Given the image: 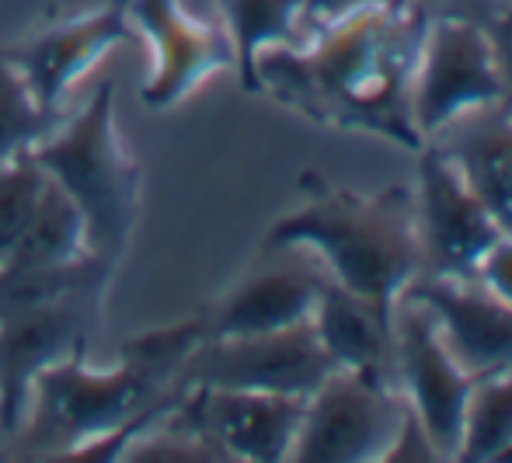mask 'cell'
Returning a JSON list of instances; mask_svg holds the SVG:
<instances>
[{"label": "cell", "instance_id": "21", "mask_svg": "<svg viewBox=\"0 0 512 463\" xmlns=\"http://www.w3.org/2000/svg\"><path fill=\"white\" fill-rule=\"evenodd\" d=\"M46 182H49V175L32 157V150H25V154L0 164V265L7 262L14 244L21 241L25 227L32 223Z\"/></svg>", "mask_w": 512, "mask_h": 463}, {"label": "cell", "instance_id": "2", "mask_svg": "<svg viewBox=\"0 0 512 463\" xmlns=\"http://www.w3.org/2000/svg\"><path fill=\"white\" fill-rule=\"evenodd\" d=\"M206 338V314L129 335L112 370H91L88 352L35 376L18 453L53 460H119L140 432L185 397L182 366Z\"/></svg>", "mask_w": 512, "mask_h": 463}, {"label": "cell", "instance_id": "9", "mask_svg": "<svg viewBox=\"0 0 512 463\" xmlns=\"http://www.w3.org/2000/svg\"><path fill=\"white\" fill-rule=\"evenodd\" d=\"M394 373L439 457L457 460L474 376L446 349L432 310L408 296L394 307Z\"/></svg>", "mask_w": 512, "mask_h": 463}, {"label": "cell", "instance_id": "26", "mask_svg": "<svg viewBox=\"0 0 512 463\" xmlns=\"http://www.w3.org/2000/svg\"><path fill=\"white\" fill-rule=\"evenodd\" d=\"M488 39L495 46V56L502 63V74H506L509 94H512V0H502V11L488 25Z\"/></svg>", "mask_w": 512, "mask_h": 463}, {"label": "cell", "instance_id": "27", "mask_svg": "<svg viewBox=\"0 0 512 463\" xmlns=\"http://www.w3.org/2000/svg\"><path fill=\"white\" fill-rule=\"evenodd\" d=\"M499 463H512V446H509L506 453H502V460H499Z\"/></svg>", "mask_w": 512, "mask_h": 463}, {"label": "cell", "instance_id": "13", "mask_svg": "<svg viewBox=\"0 0 512 463\" xmlns=\"http://www.w3.org/2000/svg\"><path fill=\"white\" fill-rule=\"evenodd\" d=\"M133 39L129 0H108L91 14H77L46 32L32 35L14 46H0V60L11 63L25 77L35 105L60 119V105L67 91L102 60L105 53L126 46Z\"/></svg>", "mask_w": 512, "mask_h": 463}, {"label": "cell", "instance_id": "20", "mask_svg": "<svg viewBox=\"0 0 512 463\" xmlns=\"http://www.w3.org/2000/svg\"><path fill=\"white\" fill-rule=\"evenodd\" d=\"M512 446V370L478 376L464 408L460 463H499Z\"/></svg>", "mask_w": 512, "mask_h": 463}, {"label": "cell", "instance_id": "3", "mask_svg": "<svg viewBox=\"0 0 512 463\" xmlns=\"http://www.w3.org/2000/svg\"><path fill=\"white\" fill-rule=\"evenodd\" d=\"M300 195L304 202L269 227L265 248L300 244L314 251L338 286L394 317L401 293L425 262L415 195L405 185L370 195L349 192L331 185L321 171L300 175Z\"/></svg>", "mask_w": 512, "mask_h": 463}, {"label": "cell", "instance_id": "22", "mask_svg": "<svg viewBox=\"0 0 512 463\" xmlns=\"http://www.w3.org/2000/svg\"><path fill=\"white\" fill-rule=\"evenodd\" d=\"M53 126L56 119H49L35 105L25 77L11 63L0 60V164L32 150L39 140H46V133Z\"/></svg>", "mask_w": 512, "mask_h": 463}, {"label": "cell", "instance_id": "18", "mask_svg": "<svg viewBox=\"0 0 512 463\" xmlns=\"http://www.w3.org/2000/svg\"><path fill=\"white\" fill-rule=\"evenodd\" d=\"M223 28L234 46V67L241 74V88L258 94L255 60L265 49L304 46V0H220Z\"/></svg>", "mask_w": 512, "mask_h": 463}, {"label": "cell", "instance_id": "14", "mask_svg": "<svg viewBox=\"0 0 512 463\" xmlns=\"http://www.w3.org/2000/svg\"><path fill=\"white\" fill-rule=\"evenodd\" d=\"M129 21L154 49V70L140 88L154 112L182 105L203 81L234 67L227 28L192 18L182 0H129Z\"/></svg>", "mask_w": 512, "mask_h": 463}, {"label": "cell", "instance_id": "5", "mask_svg": "<svg viewBox=\"0 0 512 463\" xmlns=\"http://www.w3.org/2000/svg\"><path fill=\"white\" fill-rule=\"evenodd\" d=\"M112 276L115 269H102L49 300L0 314V436L14 439L21 429L35 376L91 349Z\"/></svg>", "mask_w": 512, "mask_h": 463}, {"label": "cell", "instance_id": "1", "mask_svg": "<svg viewBox=\"0 0 512 463\" xmlns=\"http://www.w3.org/2000/svg\"><path fill=\"white\" fill-rule=\"evenodd\" d=\"M432 14L418 0H380L310 35L304 46L265 49L255 60L258 94L314 126L370 133L418 150L411 84Z\"/></svg>", "mask_w": 512, "mask_h": 463}, {"label": "cell", "instance_id": "28", "mask_svg": "<svg viewBox=\"0 0 512 463\" xmlns=\"http://www.w3.org/2000/svg\"><path fill=\"white\" fill-rule=\"evenodd\" d=\"M446 4H474V0H446Z\"/></svg>", "mask_w": 512, "mask_h": 463}, {"label": "cell", "instance_id": "19", "mask_svg": "<svg viewBox=\"0 0 512 463\" xmlns=\"http://www.w3.org/2000/svg\"><path fill=\"white\" fill-rule=\"evenodd\" d=\"M84 255H91V248H88V227H84L81 209L49 178L46 188H42L39 206H35L32 223L25 227L21 241L14 244V251L7 255V262L0 269L7 272L56 269V265H70Z\"/></svg>", "mask_w": 512, "mask_h": 463}, {"label": "cell", "instance_id": "17", "mask_svg": "<svg viewBox=\"0 0 512 463\" xmlns=\"http://www.w3.org/2000/svg\"><path fill=\"white\" fill-rule=\"evenodd\" d=\"M464 171L467 185L478 192L485 209L495 216L502 234H512V119L488 115L467 126L453 147H443Z\"/></svg>", "mask_w": 512, "mask_h": 463}, {"label": "cell", "instance_id": "16", "mask_svg": "<svg viewBox=\"0 0 512 463\" xmlns=\"http://www.w3.org/2000/svg\"><path fill=\"white\" fill-rule=\"evenodd\" d=\"M324 352L342 370H363L391 380L394 373V317L380 314L370 300L324 279L310 314Z\"/></svg>", "mask_w": 512, "mask_h": 463}, {"label": "cell", "instance_id": "7", "mask_svg": "<svg viewBox=\"0 0 512 463\" xmlns=\"http://www.w3.org/2000/svg\"><path fill=\"white\" fill-rule=\"evenodd\" d=\"M405 408V394L394 390L391 380L338 366L307 397L290 460L380 463L398 436Z\"/></svg>", "mask_w": 512, "mask_h": 463}, {"label": "cell", "instance_id": "12", "mask_svg": "<svg viewBox=\"0 0 512 463\" xmlns=\"http://www.w3.org/2000/svg\"><path fill=\"white\" fill-rule=\"evenodd\" d=\"M324 279L328 272L314 251L300 244H262L255 265L206 310V338L265 335L310 321Z\"/></svg>", "mask_w": 512, "mask_h": 463}, {"label": "cell", "instance_id": "8", "mask_svg": "<svg viewBox=\"0 0 512 463\" xmlns=\"http://www.w3.org/2000/svg\"><path fill=\"white\" fill-rule=\"evenodd\" d=\"M335 370V359L324 352L314 324L300 321L293 328L265 331V335L203 338L185 359L182 383L310 397L324 383V376Z\"/></svg>", "mask_w": 512, "mask_h": 463}, {"label": "cell", "instance_id": "15", "mask_svg": "<svg viewBox=\"0 0 512 463\" xmlns=\"http://www.w3.org/2000/svg\"><path fill=\"white\" fill-rule=\"evenodd\" d=\"M401 296L432 310L446 349L474 380L512 370V303L495 296L478 279L429 272L411 279Z\"/></svg>", "mask_w": 512, "mask_h": 463}, {"label": "cell", "instance_id": "24", "mask_svg": "<svg viewBox=\"0 0 512 463\" xmlns=\"http://www.w3.org/2000/svg\"><path fill=\"white\" fill-rule=\"evenodd\" d=\"M481 286H488L495 296H502V300L512 303V234H502L499 241L492 244V248L485 251V258H481L478 265V276Z\"/></svg>", "mask_w": 512, "mask_h": 463}, {"label": "cell", "instance_id": "10", "mask_svg": "<svg viewBox=\"0 0 512 463\" xmlns=\"http://www.w3.org/2000/svg\"><path fill=\"white\" fill-rule=\"evenodd\" d=\"M418 237L432 276L474 279L502 227L443 147L418 150Z\"/></svg>", "mask_w": 512, "mask_h": 463}, {"label": "cell", "instance_id": "6", "mask_svg": "<svg viewBox=\"0 0 512 463\" xmlns=\"http://www.w3.org/2000/svg\"><path fill=\"white\" fill-rule=\"evenodd\" d=\"M509 98L488 28L460 14L429 18L411 84V119L425 143L471 112Z\"/></svg>", "mask_w": 512, "mask_h": 463}, {"label": "cell", "instance_id": "11", "mask_svg": "<svg viewBox=\"0 0 512 463\" xmlns=\"http://www.w3.org/2000/svg\"><path fill=\"white\" fill-rule=\"evenodd\" d=\"M307 397L269 394V390L196 387L185 390L168 422L192 429L216 443L227 460L283 463L290 460Z\"/></svg>", "mask_w": 512, "mask_h": 463}, {"label": "cell", "instance_id": "25", "mask_svg": "<svg viewBox=\"0 0 512 463\" xmlns=\"http://www.w3.org/2000/svg\"><path fill=\"white\" fill-rule=\"evenodd\" d=\"M370 4H380V0H304V28L310 35L321 32V28L335 25V21L349 18V14L363 11Z\"/></svg>", "mask_w": 512, "mask_h": 463}, {"label": "cell", "instance_id": "23", "mask_svg": "<svg viewBox=\"0 0 512 463\" xmlns=\"http://www.w3.org/2000/svg\"><path fill=\"white\" fill-rule=\"evenodd\" d=\"M436 460H443V457H439L429 432L422 429V422H418V415L408 404L405 418H401V425H398V436H394V443L387 446V453H384V463H436Z\"/></svg>", "mask_w": 512, "mask_h": 463}, {"label": "cell", "instance_id": "4", "mask_svg": "<svg viewBox=\"0 0 512 463\" xmlns=\"http://www.w3.org/2000/svg\"><path fill=\"white\" fill-rule=\"evenodd\" d=\"M32 157L81 209L91 255L119 265L140 223L143 168L126 154L115 129V84H98L74 119L35 143Z\"/></svg>", "mask_w": 512, "mask_h": 463}]
</instances>
